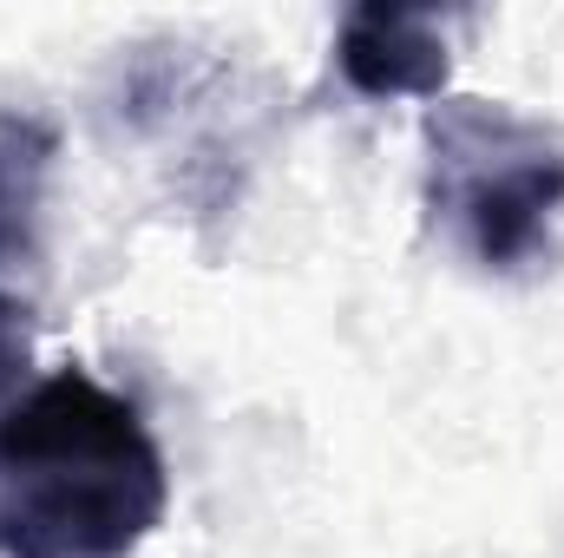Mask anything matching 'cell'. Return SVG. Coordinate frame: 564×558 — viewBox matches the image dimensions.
<instances>
[{"mask_svg": "<svg viewBox=\"0 0 564 558\" xmlns=\"http://www.w3.org/2000/svg\"><path fill=\"white\" fill-rule=\"evenodd\" d=\"M426 217L479 270H532L564 217V132L499 99H433Z\"/></svg>", "mask_w": 564, "mask_h": 558, "instance_id": "2", "label": "cell"}, {"mask_svg": "<svg viewBox=\"0 0 564 558\" xmlns=\"http://www.w3.org/2000/svg\"><path fill=\"white\" fill-rule=\"evenodd\" d=\"M171 473L144 415L53 368L0 420V558H132L164 526Z\"/></svg>", "mask_w": 564, "mask_h": 558, "instance_id": "1", "label": "cell"}, {"mask_svg": "<svg viewBox=\"0 0 564 558\" xmlns=\"http://www.w3.org/2000/svg\"><path fill=\"white\" fill-rule=\"evenodd\" d=\"M335 66L361 99H440V86L453 73L446 13L355 7L335 33Z\"/></svg>", "mask_w": 564, "mask_h": 558, "instance_id": "3", "label": "cell"}, {"mask_svg": "<svg viewBox=\"0 0 564 558\" xmlns=\"http://www.w3.org/2000/svg\"><path fill=\"white\" fill-rule=\"evenodd\" d=\"M59 132L40 112H0V264H26L46 224Z\"/></svg>", "mask_w": 564, "mask_h": 558, "instance_id": "4", "label": "cell"}, {"mask_svg": "<svg viewBox=\"0 0 564 558\" xmlns=\"http://www.w3.org/2000/svg\"><path fill=\"white\" fill-rule=\"evenodd\" d=\"M26 362H33V315L20 296L0 289V420L20 401V382H26Z\"/></svg>", "mask_w": 564, "mask_h": 558, "instance_id": "5", "label": "cell"}]
</instances>
